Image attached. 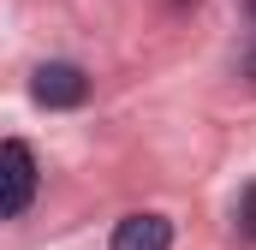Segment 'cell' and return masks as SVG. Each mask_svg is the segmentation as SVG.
Listing matches in <instances>:
<instances>
[{"mask_svg":"<svg viewBox=\"0 0 256 250\" xmlns=\"http://www.w3.org/2000/svg\"><path fill=\"white\" fill-rule=\"evenodd\" d=\"M30 196H36V155L6 137L0 143V220L6 214H24Z\"/></svg>","mask_w":256,"mask_h":250,"instance_id":"6da1fadb","label":"cell"},{"mask_svg":"<svg viewBox=\"0 0 256 250\" xmlns=\"http://www.w3.org/2000/svg\"><path fill=\"white\" fill-rule=\"evenodd\" d=\"M244 72H250V78H256V54H250V60H244Z\"/></svg>","mask_w":256,"mask_h":250,"instance_id":"8992f818","label":"cell"},{"mask_svg":"<svg viewBox=\"0 0 256 250\" xmlns=\"http://www.w3.org/2000/svg\"><path fill=\"white\" fill-rule=\"evenodd\" d=\"M244 12H250V24H256V0H244Z\"/></svg>","mask_w":256,"mask_h":250,"instance_id":"5b68a950","label":"cell"},{"mask_svg":"<svg viewBox=\"0 0 256 250\" xmlns=\"http://www.w3.org/2000/svg\"><path fill=\"white\" fill-rule=\"evenodd\" d=\"M114 250H173V220L167 214H126L114 226Z\"/></svg>","mask_w":256,"mask_h":250,"instance_id":"3957f363","label":"cell"},{"mask_svg":"<svg viewBox=\"0 0 256 250\" xmlns=\"http://www.w3.org/2000/svg\"><path fill=\"white\" fill-rule=\"evenodd\" d=\"M30 96H36V108H78V102L90 96V78L72 60H48V66H36Z\"/></svg>","mask_w":256,"mask_h":250,"instance_id":"7a4b0ae2","label":"cell"},{"mask_svg":"<svg viewBox=\"0 0 256 250\" xmlns=\"http://www.w3.org/2000/svg\"><path fill=\"white\" fill-rule=\"evenodd\" d=\"M238 238L256 244V185H244V196H238Z\"/></svg>","mask_w":256,"mask_h":250,"instance_id":"277c9868","label":"cell"}]
</instances>
